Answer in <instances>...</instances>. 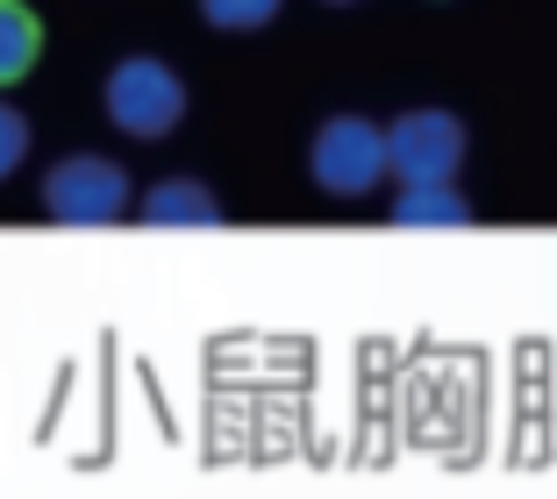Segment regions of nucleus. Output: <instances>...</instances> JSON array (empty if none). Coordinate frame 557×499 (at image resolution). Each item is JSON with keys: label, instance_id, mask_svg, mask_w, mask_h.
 <instances>
[{"label": "nucleus", "instance_id": "obj_4", "mask_svg": "<svg viewBox=\"0 0 557 499\" xmlns=\"http://www.w3.org/2000/svg\"><path fill=\"white\" fill-rule=\"evenodd\" d=\"M386 164H394L400 186L458 178V164H465V122L450 108H408L394 129H386Z\"/></svg>", "mask_w": 557, "mask_h": 499}, {"label": "nucleus", "instance_id": "obj_9", "mask_svg": "<svg viewBox=\"0 0 557 499\" xmlns=\"http://www.w3.org/2000/svg\"><path fill=\"white\" fill-rule=\"evenodd\" d=\"M22 158H29V122H22V108L0 100V178H15Z\"/></svg>", "mask_w": 557, "mask_h": 499}, {"label": "nucleus", "instance_id": "obj_2", "mask_svg": "<svg viewBox=\"0 0 557 499\" xmlns=\"http://www.w3.org/2000/svg\"><path fill=\"white\" fill-rule=\"evenodd\" d=\"M308 172H314L322 194L364 200L379 178L394 172V164H386V129L364 122V114H329L322 129H314V144H308Z\"/></svg>", "mask_w": 557, "mask_h": 499}, {"label": "nucleus", "instance_id": "obj_5", "mask_svg": "<svg viewBox=\"0 0 557 499\" xmlns=\"http://www.w3.org/2000/svg\"><path fill=\"white\" fill-rule=\"evenodd\" d=\"M144 222L150 228H222V200L200 186V178H158L144 194Z\"/></svg>", "mask_w": 557, "mask_h": 499}, {"label": "nucleus", "instance_id": "obj_8", "mask_svg": "<svg viewBox=\"0 0 557 499\" xmlns=\"http://www.w3.org/2000/svg\"><path fill=\"white\" fill-rule=\"evenodd\" d=\"M200 22L222 36H250L264 22H278V0H200Z\"/></svg>", "mask_w": 557, "mask_h": 499}, {"label": "nucleus", "instance_id": "obj_6", "mask_svg": "<svg viewBox=\"0 0 557 499\" xmlns=\"http://www.w3.org/2000/svg\"><path fill=\"white\" fill-rule=\"evenodd\" d=\"M386 222L394 228H472V200L458 194V178H422V186H400Z\"/></svg>", "mask_w": 557, "mask_h": 499}, {"label": "nucleus", "instance_id": "obj_3", "mask_svg": "<svg viewBox=\"0 0 557 499\" xmlns=\"http://www.w3.org/2000/svg\"><path fill=\"white\" fill-rule=\"evenodd\" d=\"M44 214L58 228H115L129 214V172L115 158H58L44 178Z\"/></svg>", "mask_w": 557, "mask_h": 499}, {"label": "nucleus", "instance_id": "obj_1", "mask_svg": "<svg viewBox=\"0 0 557 499\" xmlns=\"http://www.w3.org/2000/svg\"><path fill=\"white\" fill-rule=\"evenodd\" d=\"M100 100H108V122L136 144H158L186 122V79L164 58H122L100 86Z\"/></svg>", "mask_w": 557, "mask_h": 499}, {"label": "nucleus", "instance_id": "obj_7", "mask_svg": "<svg viewBox=\"0 0 557 499\" xmlns=\"http://www.w3.org/2000/svg\"><path fill=\"white\" fill-rule=\"evenodd\" d=\"M36 58H44V29H36V15L22 8V0H0V86L29 79Z\"/></svg>", "mask_w": 557, "mask_h": 499}, {"label": "nucleus", "instance_id": "obj_10", "mask_svg": "<svg viewBox=\"0 0 557 499\" xmlns=\"http://www.w3.org/2000/svg\"><path fill=\"white\" fill-rule=\"evenodd\" d=\"M329 8H350V0H329Z\"/></svg>", "mask_w": 557, "mask_h": 499}]
</instances>
